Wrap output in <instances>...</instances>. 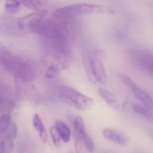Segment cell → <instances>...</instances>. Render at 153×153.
<instances>
[{
  "label": "cell",
  "mask_w": 153,
  "mask_h": 153,
  "mask_svg": "<svg viewBox=\"0 0 153 153\" xmlns=\"http://www.w3.org/2000/svg\"><path fill=\"white\" fill-rule=\"evenodd\" d=\"M110 12L107 7L93 4H78L63 6L56 9L53 13V17L58 19L70 20L78 15L93 13Z\"/></svg>",
  "instance_id": "1"
},
{
  "label": "cell",
  "mask_w": 153,
  "mask_h": 153,
  "mask_svg": "<svg viewBox=\"0 0 153 153\" xmlns=\"http://www.w3.org/2000/svg\"><path fill=\"white\" fill-rule=\"evenodd\" d=\"M57 91L59 97L64 102L77 109L87 110L93 105L92 99L71 86L61 85Z\"/></svg>",
  "instance_id": "2"
},
{
  "label": "cell",
  "mask_w": 153,
  "mask_h": 153,
  "mask_svg": "<svg viewBox=\"0 0 153 153\" xmlns=\"http://www.w3.org/2000/svg\"><path fill=\"white\" fill-rule=\"evenodd\" d=\"M92 68L95 81L100 84H105L107 81V75L103 62V53L100 49L89 51Z\"/></svg>",
  "instance_id": "3"
},
{
  "label": "cell",
  "mask_w": 153,
  "mask_h": 153,
  "mask_svg": "<svg viewBox=\"0 0 153 153\" xmlns=\"http://www.w3.org/2000/svg\"><path fill=\"white\" fill-rule=\"evenodd\" d=\"M133 63L137 66L153 76V54L143 50H136L132 55Z\"/></svg>",
  "instance_id": "4"
},
{
  "label": "cell",
  "mask_w": 153,
  "mask_h": 153,
  "mask_svg": "<svg viewBox=\"0 0 153 153\" xmlns=\"http://www.w3.org/2000/svg\"><path fill=\"white\" fill-rule=\"evenodd\" d=\"M0 61L9 72L16 75L22 60L12 55L7 48L0 43Z\"/></svg>",
  "instance_id": "5"
},
{
  "label": "cell",
  "mask_w": 153,
  "mask_h": 153,
  "mask_svg": "<svg viewBox=\"0 0 153 153\" xmlns=\"http://www.w3.org/2000/svg\"><path fill=\"white\" fill-rule=\"evenodd\" d=\"M119 76L120 81L133 91V93L137 99L143 102L147 107L150 109L152 108L153 100L146 93L139 88L133 81L126 75L120 74Z\"/></svg>",
  "instance_id": "6"
},
{
  "label": "cell",
  "mask_w": 153,
  "mask_h": 153,
  "mask_svg": "<svg viewBox=\"0 0 153 153\" xmlns=\"http://www.w3.org/2000/svg\"><path fill=\"white\" fill-rule=\"evenodd\" d=\"M47 10L41 9L28 14L19 19V25L21 28H27L30 29L42 21L47 14Z\"/></svg>",
  "instance_id": "7"
},
{
  "label": "cell",
  "mask_w": 153,
  "mask_h": 153,
  "mask_svg": "<svg viewBox=\"0 0 153 153\" xmlns=\"http://www.w3.org/2000/svg\"><path fill=\"white\" fill-rule=\"evenodd\" d=\"M35 72L31 64L27 61H22L16 76L26 81H31L35 78Z\"/></svg>",
  "instance_id": "8"
},
{
  "label": "cell",
  "mask_w": 153,
  "mask_h": 153,
  "mask_svg": "<svg viewBox=\"0 0 153 153\" xmlns=\"http://www.w3.org/2000/svg\"><path fill=\"white\" fill-rule=\"evenodd\" d=\"M103 136L106 139L121 145H125L127 143V139L119 132L110 128H106L103 130Z\"/></svg>",
  "instance_id": "9"
},
{
  "label": "cell",
  "mask_w": 153,
  "mask_h": 153,
  "mask_svg": "<svg viewBox=\"0 0 153 153\" xmlns=\"http://www.w3.org/2000/svg\"><path fill=\"white\" fill-rule=\"evenodd\" d=\"M33 125L36 131L39 133L40 140L43 143H45L48 138L46 129L40 116L38 114H35L33 117Z\"/></svg>",
  "instance_id": "10"
},
{
  "label": "cell",
  "mask_w": 153,
  "mask_h": 153,
  "mask_svg": "<svg viewBox=\"0 0 153 153\" xmlns=\"http://www.w3.org/2000/svg\"><path fill=\"white\" fill-rule=\"evenodd\" d=\"M98 93L104 101L111 107L115 109L118 108V103L116 97L111 93L102 88H99Z\"/></svg>",
  "instance_id": "11"
},
{
  "label": "cell",
  "mask_w": 153,
  "mask_h": 153,
  "mask_svg": "<svg viewBox=\"0 0 153 153\" xmlns=\"http://www.w3.org/2000/svg\"><path fill=\"white\" fill-rule=\"evenodd\" d=\"M55 126L61 139L65 143H69L71 139V129L67 125L62 121H56Z\"/></svg>",
  "instance_id": "12"
},
{
  "label": "cell",
  "mask_w": 153,
  "mask_h": 153,
  "mask_svg": "<svg viewBox=\"0 0 153 153\" xmlns=\"http://www.w3.org/2000/svg\"><path fill=\"white\" fill-rule=\"evenodd\" d=\"M82 59L88 80L90 81V82H93L94 81H95L92 68L89 51H85L82 53Z\"/></svg>",
  "instance_id": "13"
},
{
  "label": "cell",
  "mask_w": 153,
  "mask_h": 153,
  "mask_svg": "<svg viewBox=\"0 0 153 153\" xmlns=\"http://www.w3.org/2000/svg\"><path fill=\"white\" fill-rule=\"evenodd\" d=\"M12 138L10 135L4 138L0 146V153H11L13 149Z\"/></svg>",
  "instance_id": "14"
},
{
  "label": "cell",
  "mask_w": 153,
  "mask_h": 153,
  "mask_svg": "<svg viewBox=\"0 0 153 153\" xmlns=\"http://www.w3.org/2000/svg\"><path fill=\"white\" fill-rule=\"evenodd\" d=\"M134 110L137 114L141 115L146 119L153 124V115L145 108L139 106H135Z\"/></svg>",
  "instance_id": "15"
},
{
  "label": "cell",
  "mask_w": 153,
  "mask_h": 153,
  "mask_svg": "<svg viewBox=\"0 0 153 153\" xmlns=\"http://www.w3.org/2000/svg\"><path fill=\"white\" fill-rule=\"evenodd\" d=\"M78 136L82 141L84 145V146H85L87 150H88V152H93V151H94V149L93 142L91 138L86 133V132H85L81 135Z\"/></svg>",
  "instance_id": "16"
},
{
  "label": "cell",
  "mask_w": 153,
  "mask_h": 153,
  "mask_svg": "<svg viewBox=\"0 0 153 153\" xmlns=\"http://www.w3.org/2000/svg\"><path fill=\"white\" fill-rule=\"evenodd\" d=\"M74 127L75 132L78 136L81 135L86 132L85 127L84 121L82 117L77 116L74 121Z\"/></svg>",
  "instance_id": "17"
},
{
  "label": "cell",
  "mask_w": 153,
  "mask_h": 153,
  "mask_svg": "<svg viewBox=\"0 0 153 153\" xmlns=\"http://www.w3.org/2000/svg\"><path fill=\"white\" fill-rule=\"evenodd\" d=\"M11 124V117L8 114L3 115L0 117V134L6 131Z\"/></svg>",
  "instance_id": "18"
},
{
  "label": "cell",
  "mask_w": 153,
  "mask_h": 153,
  "mask_svg": "<svg viewBox=\"0 0 153 153\" xmlns=\"http://www.w3.org/2000/svg\"><path fill=\"white\" fill-rule=\"evenodd\" d=\"M20 2L16 1H8L5 2V7L6 10L10 13H14L19 10Z\"/></svg>",
  "instance_id": "19"
},
{
  "label": "cell",
  "mask_w": 153,
  "mask_h": 153,
  "mask_svg": "<svg viewBox=\"0 0 153 153\" xmlns=\"http://www.w3.org/2000/svg\"><path fill=\"white\" fill-rule=\"evenodd\" d=\"M50 133L54 145L56 147H59L61 145V137L57 132L55 126H52L51 127L50 129Z\"/></svg>",
  "instance_id": "20"
},
{
  "label": "cell",
  "mask_w": 153,
  "mask_h": 153,
  "mask_svg": "<svg viewBox=\"0 0 153 153\" xmlns=\"http://www.w3.org/2000/svg\"><path fill=\"white\" fill-rule=\"evenodd\" d=\"M23 4L26 5L28 8L33 10H41L40 8L43 5V3L42 1H22Z\"/></svg>",
  "instance_id": "21"
},
{
  "label": "cell",
  "mask_w": 153,
  "mask_h": 153,
  "mask_svg": "<svg viewBox=\"0 0 153 153\" xmlns=\"http://www.w3.org/2000/svg\"><path fill=\"white\" fill-rule=\"evenodd\" d=\"M58 72V68L55 65H51L48 68L46 73V76L48 79H52L56 76Z\"/></svg>",
  "instance_id": "22"
},
{
  "label": "cell",
  "mask_w": 153,
  "mask_h": 153,
  "mask_svg": "<svg viewBox=\"0 0 153 153\" xmlns=\"http://www.w3.org/2000/svg\"><path fill=\"white\" fill-rule=\"evenodd\" d=\"M18 134V127L15 122L12 124L11 128V137L13 139H15L17 137Z\"/></svg>",
  "instance_id": "23"
},
{
  "label": "cell",
  "mask_w": 153,
  "mask_h": 153,
  "mask_svg": "<svg viewBox=\"0 0 153 153\" xmlns=\"http://www.w3.org/2000/svg\"><path fill=\"white\" fill-rule=\"evenodd\" d=\"M3 100V99L0 96V106H1V104Z\"/></svg>",
  "instance_id": "24"
}]
</instances>
